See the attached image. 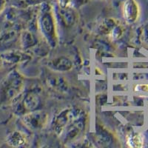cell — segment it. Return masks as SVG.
I'll return each mask as SVG.
<instances>
[{
    "label": "cell",
    "instance_id": "cell-1",
    "mask_svg": "<svg viewBox=\"0 0 148 148\" xmlns=\"http://www.w3.org/2000/svg\"><path fill=\"white\" fill-rule=\"evenodd\" d=\"M39 22L41 32L45 36L47 42L53 47L56 45L57 38L56 33L55 21L50 5H44L42 7Z\"/></svg>",
    "mask_w": 148,
    "mask_h": 148
},
{
    "label": "cell",
    "instance_id": "cell-2",
    "mask_svg": "<svg viewBox=\"0 0 148 148\" xmlns=\"http://www.w3.org/2000/svg\"><path fill=\"white\" fill-rule=\"evenodd\" d=\"M123 17L127 23L132 25L138 20L140 15V8L136 0H126L122 6Z\"/></svg>",
    "mask_w": 148,
    "mask_h": 148
},
{
    "label": "cell",
    "instance_id": "cell-3",
    "mask_svg": "<svg viewBox=\"0 0 148 148\" xmlns=\"http://www.w3.org/2000/svg\"><path fill=\"white\" fill-rule=\"evenodd\" d=\"M127 144L130 147H142L145 144V138L141 133H131L127 136Z\"/></svg>",
    "mask_w": 148,
    "mask_h": 148
},
{
    "label": "cell",
    "instance_id": "cell-4",
    "mask_svg": "<svg viewBox=\"0 0 148 148\" xmlns=\"http://www.w3.org/2000/svg\"><path fill=\"white\" fill-rule=\"evenodd\" d=\"M134 91L136 92H148V84H137L134 88Z\"/></svg>",
    "mask_w": 148,
    "mask_h": 148
},
{
    "label": "cell",
    "instance_id": "cell-5",
    "mask_svg": "<svg viewBox=\"0 0 148 148\" xmlns=\"http://www.w3.org/2000/svg\"><path fill=\"white\" fill-rule=\"evenodd\" d=\"M60 2V5H63V6H67L70 2V0H59Z\"/></svg>",
    "mask_w": 148,
    "mask_h": 148
}]
</instances>
